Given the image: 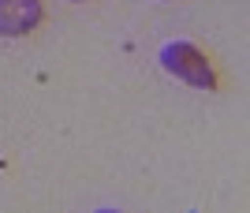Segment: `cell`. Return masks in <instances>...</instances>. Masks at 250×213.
Returning a JSON list of instances; mask_svg holds the SVG:
<instances>
[{"label":"cell","instance_id":"1","mask_svg":"<svg viewBox=\"0 0 250 213\" xmlns=\"http://www.w3.org/2000/svg\"><path fill=\"white\" fill-rule=\"evenodd\" d=\"M161 64L176 75V79L198 86V90H217V71H213L209 56L202 53L198 45H190V42L165 45V49H161Z\"/></svg>","mask_w":250,"mask_h":213},{"label":"cell","instance_id":"2","mask_svg":"<svg viewBox=\"0 0 250 213\" xmlns=\"http://www.w3.org/2000/svg\"><path fill=\"white\" fill-rule=\"evenodd\" d=\"M42 0H0V34L22 38L42 22Z\"/></svg>","mask_w":250,"mask_h":213},{"label":"cell","instance_id":"3","mask_svg":"<svg viewBox=\"0 0 250 213\" xmlns=\"http://www.w3.org/2000/svg\"><path fill=\"white\" fill-rule=\"evenodd\" d=\"M75 4H83V0H75Z\"/></svg>","mask_w":250,"mask_h":213}]
</instances>
